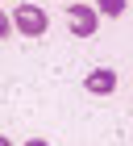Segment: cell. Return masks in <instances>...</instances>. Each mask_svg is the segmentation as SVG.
<instances>
[{
    "label": "cell",
    "mask_w": 133,
    "mask_h": 146,
    "mask_svg": "<svg viewBox=\"0 0 133 146\" xmlns=\"http://www.w3.org/2000/svg\"><path fill=\"white\" fill-rule=\"evenodd\" d=\"M13 29L25 34V38H42L46 29H50V17H46L38 4H21V9L13 13Z\"/></svg>",
    "instance_id": "cell-1"
},
{
    "label": "cell",
    "mask_w": 133,
    "mask_h": 146,
    "mask_svg": "<svg viewBox=\"0 0 133 146\" xmlns=\"http://www.w3.org/2000/svg\"><path fill=\"white\" fill-rule=\"evenodd\" d=\"M66 29L75 38H92L100 29V13H96V4H71L66 9Z\"/></svg>",
    "instance_id": "cell-2"
},
{
    "label": "cell",
    "mask_w": 133,
    "mask_h": 146,
    "mask_svg": "<svg viewBox=\"0 0 133 146\" xmlns=\"http://www.w3.org/2000/svg\"><path fill=\"white\" fill-rule=\"evenodd\" d=\"M83 88H88L92 96H112V92H117V71H112V67H96V71H88Z\"/></svg>",
    "instance_id": "cell-3"
},
{
    "label": "cell",
    "mask_w": 133,
    "mask_h": 146,
    "mask_svg": "<svg viewBox=\"0 0 133 146\" xmlns=\"http://www.w3.org/2000/svg\"><path fill=\"white\" fill-rule=\"evenodd\" d=\"M96 13H100V17H121V13H125V0H100Z\"/></svg>",
    "instance_id": "cell-4"
},
{
    "label": "cell",
    "mask_w": 133,
    "mask_h": 146,
    "mask_svg": "<svg viewBox=\"0 0 133 146\" xmlns=\"http://www.w3.org/2000/svg\"><path fill=\"white\" fill-rule=\"evenodd\" d=\"M9 34H13V17H9V13H0V42H4Z\"/></svg>",
    "instance_id": "cell-5"
},
{
    "label": "cell",
    "mask_w": 133,
    "mask_h": 146,
    "mask_svg": "<svg viewBox=\"0 0 133 146\" xmlns=\"http://www.w3.org/2000/svg\"><path fill=\"white\" fill-rule=\"evenodd\" d=\"M25 146H50V142H46V138H29Z\"/></svg>",
    "instance_id": "cell-6"
},
{
    "label": "cell",
    "mask_w": 133,
    "mask_h": 146,
    "mask_svg": "<svg viewBox=\"0 0 133 146\" xmlns=\"http://www.w3.org/2000/svg\"><path fill=\"white\" fill-rule=\"evenodd\" d=\"M0 146H13V142H9V138H4V134H0Z\"/></svg>",
    "instance_id": "cell-7"
}]
</instances>
